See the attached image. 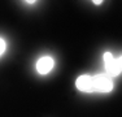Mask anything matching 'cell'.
<instances>
[{"instance_id":"6da1fadb","label":"cell","mask_w":122,"mask_h":117,"mask_svg":"<svg viewBox=\"0 0 122 117\" xmlns=\"http://www.w3.org/2000/svg\"><path fill=\"white\" fill-rule=\"evenodd\" d=\"M92 86H94V91L110 92L113 90V82L109 75L97 74L95 77H92Z\"/></svg>"},{"instance_id":"7a4b0ae2","label":"cell","mask_w":122,"mask_h":117,"mask_svg":"<svg viewBox=\"0 0 122 117\" xmlns=\"http://www.w3.org/2000/svg\"><path fill=\"white\" fill-rule=\"evenodd\" d=\"M104 65L109 75H118L121 73V57L116 60L110 52L104 53Z\"/></svg>"},{"instance_id":"3957f363","label":"cell","mask_w":122,"mask_h":117,"mask_svg":"<svg viewBox=\"0 0 122 117\" xmlns=\"http://www.w3.org/2000/svg\"><path fill=\"white\" fill-rule=\"evenodd\" d=\"M77 89L83 92H92L94 91V86H92V77L90 75H81L75 82Z\"/></svg>"},{"instance_id":"277c9868","label":"cell","mask_w":122,"mask_h":117,"mask_svg":"<svg viewBox=\"0 0 122 117\" xmlns=\"http://www.w3.org/2000/svg\"><path fill=\"white\" fill-rule=\"evenodd\" d=\"M52 68H53V60H52V57H48V56L42 57L36 64V69L40 74H47Z\"/></svg>"},{"instance_id":"5b68a950","label":"cell","mask_w":122,"mask_h":117,"mask_svg":"<svg viewBox=\"0 0 122 117\" xmlns=\"http://www.w3.org/2000/svg\"><path fill=\"white\" fill-rule=\"evenodd\" d=\"M5 51V42L3 39H0V55Z\"/></svg>"},{"instance_id":"8992f818","label":"cell","mask_w":122,"mask_h":117,"mask_svg":"<svg viewBox=\"0 0 122 117\" xmlns=\"http://www.w3.org/2000/svg\"><path fill=\"white\" fill-rule=\"evenodd\" d=\"M92 1H94V4L99 5V4H101V3H103V0H92Z\"/></svg>"},{"instance_id":"52a82bcc","label":"cell","mask_w":122,"mask_h":117,"mask_svg":"<svg viewBox=\"0 0 122 117\" xmlns=\"http://www.w3.org/2000/svg\"><path fill=\"white\" fill-rule=\"evenodd\" d=\"M26 1H27V3H30V4H33V3L35 1V0H26Z\"/></svg>"}]
</instances>
